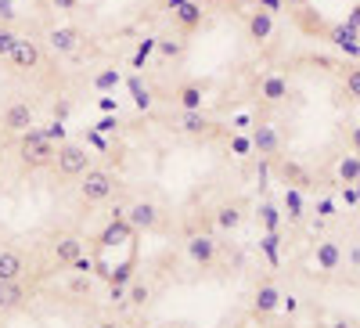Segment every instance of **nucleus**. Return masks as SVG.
Here are the masks:
<instances>
[{
  "mask_svg": "<svg viewBox=\"0 0 360 328\" xmlns=\"http://www.w3.org/2000/svg\"><path fill=\"white\" fill-rule=\"evenodd\" d=\"M278 0H176L134 69L137 108L242 119L274 65Z\"/></svg>",
  "mask_w": 360,
  "mask_h": 328,
  "instance_id": "nucleus-1",
  "label": "nucleus"
},
{
  "mask_svg": "<svg viewBox=\"0 0 360 328\" xmlns=\"http://www.w3.org/2000/svg\"><path fill=\"white\" fill-rule=\"evenodd\" d=\"M176 0H37V40L58 65L86 62L101 87L115 83V58L137 69L144 47Z\"/></svg>",
  "mask_w": 360,
  "mask_h": 328,
  "instance_id": "nucleus-2",
  "label": "nucleus"
},
{
  "mask_svg": "<svg viewBox=\"0 0 360 328\" xmlns=\"http://www.w3.org/2000/svg\"><path fill=\"white\" fill-rule=\"evenodd\" d=\"M307 37L342 51H360V0H278Z\"/></svg>",
  "mask_w": 360,
  "mask_h": 328,
  "instance_id": "nucleus-3",
  "label": "nucleus"
},
{
  "mask_svg": "<svg viewBox=\"0 0 360 328\" xmlns=\"http://www.w3.org/2000/svg\"><path fill=\"white\" fill-rule=\"evenodd\" d=\"M83 249H86V238L76 227H65L51 238V256L58 267H72L76 260H83Z\"/></svg>",
  "mask_w": 360,
  "mask_h": 328,
  "instance_id": "nucleus-4",
  "label": "nucleus"
},
{
  "mask_svg": "<svg viewBox=\"0 0 360 328\" xmlns=\"http://www.w3.org/2000/svg\"><path fill=\"white\" fill-rule=\"evenodd\" d=\"M184 253L195 267H202V271H209V267L217 263L220 256V242H217V234H209V231H198V234H188V242H184Z\"/></svg>",
  "mask_w": 360,
  "mask_h": 328,
  "instance_id": "nucleus-5",
  "label": "nucleus"
},
{
  "mask_svg": "<svg viewBox=\"0 0 360 328\" xmlns=\"http://www.w3.org/2000/svg\"><path fill=\"white\" fill-rule=\"evenodd\" d=\"M29 271V260L18 246H0V282H22Z\"/></svg>",
  "mask_w": 360,
  "mask_h": 328,
  "instance_id": "nucleus-6",
  "label": "nucleus"
},
{
  "mask_svg": "<svg viewBox=\"0 0 360 328\" xmlns=\"http://www.w3.org/2000/svg\"><path fill=\"white\" fill-rule=\"evenodd\" d=\"M281 289L274 285V282H259L256 285V292H252V310L259 314V317H266V314H274V310H281Z\"/></svg>",
  "mask_w": 360,
  "mask_h": 328,
  "instance_id": "nucleus-7",
  "label": "nucleus"
},
{
  "mask_svg": "<svg viewBox=\"0 0 360 328\" xmlns=\"http://www.w3.org/2000/svg\"><path fill=\"white\" fill-rule=\"evenodd\" d=\"M25 300H29V296H25V285L22 282H0V317L22 310Z\"/></svg>",
  "mask_w": 360,
  "mask_h": 328,
  "instance_id": "nucleus-8",
  "label": "nucleus"
},
{
  "mask_svg": "<svg viewBox=\"0 0 360 328\" xmlns=\"http://www.w3.org/2000/svg\"><path fill=\"white\" fill-rule=\"evenodd\" d=\"M342 263V249L335 242H317V267L321 271H339Z\"/></svg>",
  "mask_w": 360,
  "mask_h": 328,
  "instance_id": "nucleus-9",
  "label": "nucleus"
},
{
  "mask_svg": "<svg viewBox=\"0 0 360 328\" xmlns=\"http://www.w3.org/2000/svg\"><path fill=\"white\" fill-rule=\"evenodd\" d=\"M148 296H152V289H148V285H141V282H134V285H130V303H134V307L148 303Z\"/></svg>",
  "mask_w": 360,
  "mask_h": 328,
  "instance_id": "nucleus-10",
  "label": "nucleus"
},
{
  "mask_svg": "<svg viewBox=\"0 0 360 328\" xmlns=\"http://www.w3.org/2000/svg\"><path fill=\"white\" fill-rule=\"evenodd\" d=\"M94 328H119V324H115V321H98Z\"/></svg>",
  "mask_w": 360,
  "mask_h": 328,
  "instance_id": "nucleus-11",
  "label": "nucleus"
},
{
  "mask_svg": "<svg viewBox=\"0 0 360 328\" xmlns=\"http://www.w3.org/2000/svg\"><path fill=\"white\" fill-rule=\"evenodd\" d=\"M332 328H353V324H349V321H335Z\"/></svg>",
  "mask_w": 360,
  "mask_h": 328,
  "instance_id": "nucleus-12",
  "label": "nucleus"
}]
</instances>
